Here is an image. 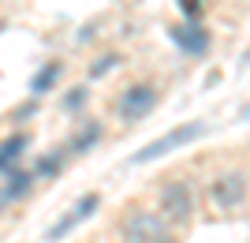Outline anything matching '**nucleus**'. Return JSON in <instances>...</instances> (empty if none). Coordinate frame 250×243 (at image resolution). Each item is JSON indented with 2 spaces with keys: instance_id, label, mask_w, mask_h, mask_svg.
<instances>
[{
  "instance_id": "f257e3e1",
  "label": "nucleus",
  "mask_w": 250,
  "mask_h": 243,
  "mask_svg": "<svg viewBox=\"0 0 250 243\" xmlns=\"http://www.w3.org/2000/svg\"><path fill=\"white\" fill-rule=\"evenodd\" d=\"M120 236L124 243H172L168 221L153 210H127V217L120 221Z\"/></svg>"
},
{
  "instance_id": "f03ea898",
  "label": "nucleus",
  "mask_w": 250,
  "mask_h": 243,
  "mask_svg": "<svg viewBox=\"0 0 250 243\" xmlns=\"http://www.w3.org/2000/svg\"><path fill=\"white\" fill-rule=\"evenodd\" d=\"M202 135H206V124H202V120L179 124V127H172V131H165L161 138L146 142V146L131 157V165H149V161H161L165 154H176L179 146H187V142H194V138H202Z\"/></svg>"
},
{
  "instance_id": "7ed1b4c3",
  "label": "nucleus",
  "mask_w": 250,
  "mask_h": 243,
  "mask_svg": "<svg viewBox=\"0 0 250 243\" xmlns=\"http://www.w3.org/2000/svg\"><path fill=\"white\" fill-rule=\"evenodd\" d=\"M209 199L213 206L224 213H239L247 206V172L243 169H231V172H220L217 180L209 183Z\"/></svg>"
},
{
  "instance_id": "20e7f679",
  "label": "nucleus",
  "mask_w": 250,
  "mask_h": 243,
  "mask_svg": "<svg viewBox=\"0 0 250 243\" xmlns=\"http://www.w3.org/2000/svg\"><path fill=\"white\" fill-rule=\"evenodd\" d=\"M161 217L168 224H187L194 217V191H190L187 180H168L161 187Z\"/></svg>"
},
{
  "instance_id": "39448f33",
  "label": "nucleus",
  "mask_w": 250,
  "mask_h": 243,
  "mask_svg": "<svg viewBox=\"0 0 250 243\" xmlns=\"http://www.w3.org/2000/svg\"><path fill=\"white\" fill-rule=\"evenodd\" d=\"M153 105H157V90L146 83H135L116 97V116L124 124H135V120H146L153 112Z\"/></svg>"
},
{
  "instance_id": "423d86ee",
  "label": "nucleus",
  "mask_w": 250,
  "mask_h": 243,
  "mask_svg": "<svg viewBox=\"0 0 250 243\" xmlns=\"http://www.w3.org/2000/svg\"><path fill=\"white\" fill-rule=\"evenodd\" d=\"M97 206H101V195H94V191H90V195H83V199L75 202L71 210H67L60 221H56L49 232H45V243H60V240H67V236H71L83 221H90V217H94Z\"/></svg>"
},
{
  "instance_id": "0eeeda50",
  "label": "nucleus",
  "mask_w": 250,
  "mask_h": 243,
  "mask_svg": "<svg viewBox=\"0 0 250 243\" xmlns=\"http://www.w3.org/2000/svg\"><path fill=\"white\" fill-rule=\"evenodd\" d=\"M168 38H172V45H176L179 53H187V56L209 53V30L202 22H179V26L168 30Z\"/></svg>"
},
{
  "instance_id": "6e6552de",
  "label": "nucleus",
  "mask_w": 250,
  "mask_h": 243,
  "mask_svg": "<svg viewBox=\"0 0 250 243\" xmlns=\"http://www.w3.org/2000/svg\"><path fill=\"white\" fill-rule=\"evenodd\" d=\"M30 150V135H8L0 142V176H11L19 169V157Z\"/></svg>"
},
{
  "instance_id": "1a4fd4ad",
  "label": "nucleus",
  "mask_w": 250,
  "mask_h": 243,
  "mask_svg": "<svg viewBox=\"0 0 250 243\" xmlns=\"http://www.w3.org/2000/svg\"><path fill=\"white\" fill-rule=\"evenodd\" d=\"M97 138H101V124H97V120H86V127H79V135L67 142V154H86V150H94Z\"/></svg>"
},
{
  "instance_id": "9d476101",
  "label": "nucleus",
  "mask_w": 250,
  "mask_h": 243,
  "mask_svg": "<svg viewBox=\"0 0 250 243\" xmlns=\"http://www.w3.org/2000/svg\"><path fill=\"white\" fill-rule=\"evenodd\" d=\"M60 75H63V67H60V64H56V60H52V64H45L42 71H38V75H34V79H30V94H34V97L49 94L52 86L60 83Z\"/></svg>"
},
{
  "instance_id": "9b49d317",
  "label": "nucleus",
  "mask_w": 250,
  "mask_h": 243,
  "mask_svg": "<svg viewBox=\"0 0 250 243\" xmlns=\"http://www.w3.org/2000/svg\"><path fill=\"white\" fill-rule=\"evenodd\" d=\"M30 187H34V172H19V169H15V172L8 176V187L0 191V195L15 202V199H22V195H26Z\"/></svg>"
},
{
  "instance_id": "f8f14e48",
  "label": "nucleus",
  "mask_w": 250,
  "mask_h": 243,
  "mask_svg": "<svg viewBox=\"0 0 250 243\" xmlns=\"http://www.w3.org/2000/svg\"><path fill=\"white\" fill-rule=\"evenodd\" d=\"M60 169H63L60 154H45V157H38V165H34V180H38V176H56Z\"/></svg>"
},
{
  "instance_id": "ddd939ff",
  "label": "nucleus",
  "mask_w": 250,
  "mask_h": 243,
  "mask_svg": "<svg viewBox=\"0 0 250 243\" xmlns=\"http://www.w3.org/2000/svg\"><path fill=\"white\" fill-rule=\"evenodd\" d=\"M86 101H90V90H86V86H75V90H67V97H63V112H79Z\"/></svg>"
},
{
  "instance_id": "4468645a",
  "label": "nucleus",
  "mask_w": 250,
  "mask_h": 243,
  "mask_svg": "<svg viewBox=\"0 0 250 243\" xmlns=\"http://www.w3.org/2000/svg\"><path fill=\"white\" fill-rule=\"evenodd\" d=\"M179 11H183V19L187 22H198V15L206 11V0H176Z\"/></svg>"
},
{
  "instance_id": "2eb2a0df",
  "label": "nucleus",
  "mask_w": 250,
  "mask_h": 243,
  "mask_svg": "<svg viewBox=\"0 0 250 243\" xmlns=\"http://www.w3.org/2000/svg\"><path fill=\"white\" fill-rule=\"evenodd\" d=\"M112 67H120V56H116V53H108V56H101V60H97L94 67H90V79H101V75H108Z\"/></svg>"
},
{
  "instance_id": "dca6fc26",
  "label": "nucleus",
  "mask_w": 250,
  "mask_h": 243,
  "mask_svg": "<svg viewBox=\"0 0 250 243\" xmlns=\"http://www.w3.org/2000/svg\"><path fill=\"white\" fill-rule=\"evenodd\" d=\"M0 210H4V195H0Z\"/></svg>"
}]
</instances>
